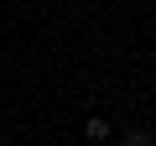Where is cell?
I'll return each instance as SVG.
<instances>
[{
	"label": "cell",
	"instance_id": "6da1fadb",
	"mask_svg": "<svg viewBox=\"0 0 156 146\" xmlns=\"http://www.w3.org/2000/svg\"><path fill=\"white\" fill-rule=\"evenodd\" d=\"M83 136H89V141H109V120H99V115H94V120L83 125Z\"/></svg>",
	"mask_w": 156,
	"mask_h": 146
},
{
	"label": "cell",
	"instance_id": "7a4b0ae2",
	"mask_svg": "<svg viewBox=\"0 0 156 146\" xmlns=\"http://www.w3.org/2000/svg\"><path fill=\"white\" fill-rule=\"evenodd\" d=\"M125 146H156L151 130H125Z\"/></svg>",
	"mask_w": 156,
	"mask_h": 146
}]
</instances>
